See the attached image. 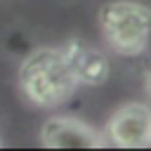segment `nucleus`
<instances>
[{
  "instance_id": "nucleus-3",
  "label": "nucleus",
  "mask_w": 151,
  "mask_h": 151,
  "mask_svg": "<svg viewBox=\"0 0 151 151\" xmlns=\"http://www.w3.org/2000/svg\"><path fill=\"white\" fill-rule=\"evenodd\" d=\"M109 142L120 149H144L151 144V109L132 101L120 106L106 123Z\"/></svg>"
},
{
  "instance_id": "nucleus-5",
  "label": "nucleus",
  "mask_w": 151,
  "mask_h": 151,
  "mask_svg": "<svg viewBox=\"0 0 151 151\" xmlns=\"http://www.w3.org/2000/svg\"><path fill=\"white\" fill-rule=\"evenodd\" d=\"M61 54H64L76 83H83V85H101V83H106V78H109V59L99 50H94L87 42L76 38V40L66 42Z\"/></svg>"
},
{
  "instance_id": "nucleus-1",
  "label": "nucleus",
  "mask_w": 151,
  "mask_h": 151,
  "mask_svg": "<svg viewBox=\"0 0 151 151\" xmlns=\"http://www.w3.org/2000/svg\"><path fill=\"white\" fill-rule=\"evenodd\" d=\"M76 78L61 54L54 47L33 50L19 66V87L35 106H59L76 92Z\"/></svg>"
},
{
  "instance_id": "nucleus-6",
  "label": "nucleus",
  "mask_w": 151,
  "mask_h": 151,
  "mask_svg": "<svg viewBox=\"0 0 151 151\" xmlns=\"http://www.w3.org/2000/svg\"><path fill=\"white\" fill-rule=\"evenodd\" d=\"M146 94H149V97H151V73H149V76H146Z\"/></svg>"
},
{
  "instance_id": "nucleus-2",
  "label": "nucleus",
  "mask_w": 151,
  "mask_h": 151,
  "mask_svg": "<svg viewBox=\"0 0 151 151\" xmlns=\"http://www.w3.org/2000/svg\"><path fill=\"white\" fill-rule=\"evenodd\" d=\"M99 26L106 42L123 57H137L151 42V9L132 0L101 5Z\"/></svg>"
},
{
  "instance_id": "nucleus-4",
  "label": "nucleus",
  "mask_w": 151,
  "mask_h": 151,
  "mask_svg": "<svg viewBox=\"0 0 151 151\" xmlns=\"http://www.w3.org/2000/svg\"><path fill=\"white\" fill-rule=\"evenodd\" d=\"M45 149H104L106 139L76 118H50L40 130Z\"/></svg>"
}]
</instances>
